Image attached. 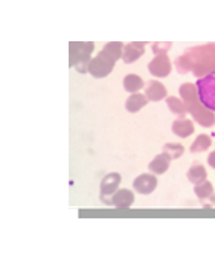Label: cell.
Here are the masks:
<instances>
[{
  "label": "cell",
  "instance_id": "1",
  "mask_svg": "<svg viewBox=\"0 0 215 255\" xmlns=\"http://www.w3.org/2000/svg\"><path fill=\"white\" fill-rule=\"evenodd\" d=\"M176 67L180 74L193 71L199 78L206 77L215 67V44H203L186 51L176 60Z\"/></svg>",
  "mask_w": 215,
  "mask_h": 255
},
{
  "label": "cell",
  "instance_id": "2",
  "mask_svg": "<svg viewBox=\"0 0 215 255\" xmlns=\"http://www.w3.org/2000/svg\"><path fill=\"white\" fill-rule=\"evenodd\" d=\"M122 52H124V44L122 43H107L104 46V49L92 58V61L89 63V72L90 75H93L95 78H104L107 77L116 64V61L119 58H122Z\"/></svg>",
  "mask_w": 215,
  "mask_h": 255
},
{
  "label": "cell",
  "instance_id": "3",
  "mask_svg": "<svg viewBox=\"0 0 215 255\" xmlns=\"http://www.w3.org/2000/svg\"><path fill=\"white\" fill-rule=\"evenodd\" d=\"M180 95L182 100L185 101L188 112L193 115L194 120L205 126V127H212L215 124V117H214V112H211L209 109H206L197 94V86L193 83H185L180 86Z\"/></svg>",
  "mask_w": 215,
  "mask_h": 255
},
{
  "label": "cell",
  "instance_id": "4",
  "mask_svg": "<svg viewBox=\"0 0 215 255\" xmlns=\"http://www.w3.org/2000/svg\"><path fill=\"white\" fill-rule=\"evenodd\" d=\"M95 49L93 43H70V66L77 67L81 74L89 72L90 54Z\"/></svg>",
  "mask_w": 215,
  "mask_h": 255
},
{
  "label": "cell",
  "instance_id": "5",
  "mask_svg": "<svg viewBox=\"0 0 215 255\" xmlns=\"http://www.w3.org/2000/svg\"><path fill=\"white\" fill-rule=\"evenodd\" d=\"M196 86L202 104L211 112H215V72H211L206 77L197 80Z\"/></svg>",
  "mask_w": 215,
  "mask_h": 255
},
{
  "label": "cell",
  "instance_id": "6",
  "mask_svg": "<svg viewBox=\"0 0 215 255\" xmlns=\"http://www.w3.org/2000/svg\"><path fill=\"white\" fill-rule=\"evenodd\" d=\"M119 183H121V174L119 173H108L106 177L101 180V200L110 205V199L119 188Z\"/></svg>",
  "mask_w": 215,
  "mask_h": 255
},
{
  "label": "cell",
  "instance_id": "7",
  "mask_svg": "<svg viewBox=\"0 0 215 255\" xmlns=\"http://www.w3.org/2000/svg\"><path fill=\"white\" fill-rule=\"evenodd\" d=\"M171 61L168 58V55H156V58L148 64V71L151 75L163 78L168 77L171 74Z\"/></svg>",
  "mask_w": 215,
  "mask_h": 255
},
{
  "label": "cell",
  "instance_id": "8",
  "mask_svg": "<svg viewBox=\"0 0 215 255\" xmlns=\"http://www.w3.org/2000/svg\"><path fill=\"white\" fill-rule=\"evenodd\" d=\"M157 187V177L154 174H140L134 179L133 188L140 194H151Z\"/></svg>",
  "mask_w": 215,
  "mask_h": 255
},
{
  "label": "cell",
  "instance_id": "9",
  "mask_svg": "<svg viewBox=\"0 0 215 255\" xmlns=\"http://www.w3.org/2000/svg\"><path fill=\"white\" fill-rule=\"evenodd\" d=\"M143 52H145V43H128L124 46V52H122V60L124 63L130 64V63H134L136 60H139Z\"/></svg>",
  "mask_w": 215,
  "mask_h": 255
},
{
  "label": "cell",
  "instance_id": "10",
  "mask_svg": "<svg viewBox=\"0 0 215 255\" xmlns=\"http://www.w3.org/2000/svg\"><path fill=\"white\" fill-rule=\"evenodd\" d=\"M134 202V194L130 190H117L111 197H110V205L116 208H130Z\"/></svg>",
  "mask_w": 215,
  "mask_h": 255
},
{
  "label": "cell",
  "instance_id": "11",
  "mask_svg": "<svg viewBox=\"0 0 215 255\" xmlns=\"http://www.w3.org/2000/svg\"><path fill=\"white\" fill-rule=\"evenodd\" d=\"M171 157L166 154V153H160V154H157L151 162H150V165H148V168H150V171L153 173V174H163L166 170L170 168V164H171Z\"/></svg>",
  "mask_w": 215,
  "mask_h": 255
},
{
  "label": "cell",
  "instance_id": "12",
  "mask_svg": "<svg viewBox=\"0 0 215 255\" xmlns=\"http://www.w3.org/2000/svg\"><path fill=\"white\" fill-rule=\"evenodd\" d=\"M145 97L148 101H160L166 97V87L159 81H150L145 89Z\"/></svg>",
  "mask_w": 215,
  "mask_h": 255
},
{
  "label": "cell",
  "instance_id": "13",
  "mask_svg": "<svg viewBox=\"0 0 215 255\" xmlns=\"http://www.w3.org/2000/svg\"><path fill=\"white\" fill-rule=\"evenodd\" d=\"M173 133L179 137H188L194 133V124L186 118H179L173 123Z\"/></svg>",
  "mask_w": 215,
  "mask_h": 255
},
{
  "label": "cell",
  "instance_id": "14",
  "mask_svg": "<svg viewBox=\"0 0 215 255\" xmlns=\"http://www.w3.org/2000/svg\"><path fill=\"white\" fill-rule=\"evenodd\" d=\"M148 104V98L145 97V95H142V94H133L128 100H127V103H125V109L128 110V112H131V113H136V112H139L140 109H143Z\"/></svg>",
  "mask_w": 215,
  "mask_h": 255
},
{
  "label": "cell",
  "instance_id": "15",
  "mask_svg": "<svg viewBox=\"0 0 215 255\" xmlns=\"http://www.w3.org/2000/svg\"><path fill=\"white\" fill-rule=\"evenodd\" d=\"M206 177H208V173H206V170H205V167L202 164H194L188 171V179L194 185L203 183L206 180Z\"/></svg>",
  "mask_w": 215,
  "mask_h": 255
},
{
  "label": "cell",
  "instance_id": "16",
  "mask_svg": "<svg viewBox=\"0 0 215 255\" xmlns=\"http://www.w3.org/2000/svg\"><path fill=\"white\" fill-rule=\"evenodd\" d=\"M166 104H168V107L171 109V112L176 113L177 117H180V118L186 117L188 107H186V104H185L183 100L176 98V97H168V98H166Z\"/></svg>",
  "mask_w": 215,
  "mask_h": 255
},
{
  "label": "cell",
  "instance_id": "17",
  "mask_svg": "<svg viewBox=\"0 0 215 255\" xmlns=\"http://www.w3.org/2000/svg\"><path fill=\"white\" fill-rule=\"evenodd\" d=\"M143 80L139 77V75H134V74H130L124 78V87L127 92H133V94H136L137 90H140L143 87Z\"/></svg>",
  "mask_w": 215,
  "mask_h": 255
},
{
  "label": "cell",
  "instance_id": "18",
  "mask_svg": "<svg viewBox=\"0 0 215 255\" xmlns=\"http://www.w3.org/2000/svg\"><path fill=\"white\" fill-rule=\"evenodd\" d=\"M194 191H196V196H197L200 200H205V199H211V197H214V187H212V183H211V182H208V180H205L203 183L196 185Z\"/></svg>",
  "mask_w": 215,
  "mask_h": 255
},
{
  "label": "cell",
  "instance_id": "19",
  "mask_svg": "<svg viewBox=\"0 0 215 255\" xmlns=\"http://www.w3.org/2000/svg\"><path fill=\"white\" fill-rule=\"evenodd\" d=\"M211 137L208 134H199L196 137L194 144L191 145V151L193 153H202V151H206L209 147H211Z\"/></svg>",
  "mask_w": 215,
  "mask_h": 255
},
{
  "label": "cell",
  "instance_id": "20",
  "mask_svg": "<svg viewBox=\"0 0 215 255\" xmlns=\"http://www.w3.org/2000/svg\"><path fill=\"white\" fill-rule=\"evenodd\" d=\"M163 153H166V154H168V156L174 160V159H179V157L183 156L185 147H183L182 144H171V142H170V144H165Z\"/></svg>",
  "mask_w": 215,
  "mask_h": 255
},
{
  "label": "cell",
  "instance_id": "21",
  "mask_svg": "<svg viewBox=\"0 0 215 255\" xmlns=\"http://www.w3.org/2000/svg\"><path fill=\"white\" fill-rule=\"evenodd\" d=\"M171 49V43H156L153 44V52L156 55H166V52H168Z\"/></svg>",
  "mask_w": 215,
  "mask_h": 255
},
{
  "label": "cell",
  "instance_id": "22",
  "mask_svg": "<svg viewBox=\"0 0 215 255\" xmlns=\"http://www.w3.org/2000/svg\"><path fill=\"white\" fill-rule=\"evenodd\" d=\"M208 162H209V165L215 168V151H212L208 157Z\"/></svg>",
  "mask_w": 215,
  "mask_h": 255
}]
</instances>
